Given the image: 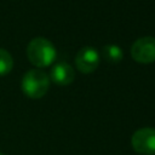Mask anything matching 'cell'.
Returning <instances> with one entry per match:
<instances>
[{"label":"cell","mask_w":155,"mask_h":155,"mask_svg":"<svg viewBox=\"0 0 155 155\" xmlns=\"http://www.w3.org/2000/svg\"><path fill=\"white\" fill-rule=\"evenodd\" d=\"M27 57L33 65L46 68L56 61L57 51L50 40L45 38H34L27 46Z\"/></svg>","instance_id":"obj_1"},{"label":"cell","mask_w":155,"mask_h":155,"mask_svg":"<svg viewBox=\"0 0 155 155\" xmlns=\"http://www.w3.org/2000/svg\"><path fill=\"white\" fill-rule=\"evenodd\" d=\"M21 88L27 97L39 99L47 93L50 88V78L40 69H30L23 75Z\"/></svg>","instance_id":"obj_2"},{"label":"cell","mask_w":155,"mask_h":155,"mask_svg":"<svg viewBox=\"0 0 155 155\" xmlns=\"http://www.w3.org/2000/svg\"><path fill=\"white\" fill-rule=\"evenodd\" d=\"M133 150L142 155H155V128L143 127L137 130L131 138Z\"/></svg>","instance_id":"obj_3"},{"label":"cell","mask_w":155,"mask_h":155,"mask_svg":"<svg viewBox=\"0 0 155 155\" xmlns=\"http://www.w3.org/2000/svg\"><path fill=\"white\" fill-rule=\"evenodd\" d=\"M132 58L140 64H150L155 62V38L143 36L137 39L131 47Z\"/></svg>","instance_id":"obj_4"},{"label":"cell","mask_w":155,"mask_h":155,"mask_svg":"<svg viewBox=\"0 0 155 155\" xmlns=\"http://www.w3.org/2000/svg\"><path fill=\"white\" fill-rule=\"evenodd\" d=\"M99 53L92 46L82 47L75 56V67L81 74H91L99 65Z\"/></svg>","instance_id":"obj_5"},{"label":"cell","mask_w":155,"mask_h":155,"mask_svg":"<svg viewBox=\"0 0 155 155\" xmlns=\"http://www.w3.org/2000/svg\"><path fill=\"white\" fill-rule=\"evenodd\" d=\"M48 78L50 81L58 86H68L75 79V70L70 64L65 62H58L52 67Z\"/></svg>","instance_id":"obj_6"},{"label":"cell","mask_w":155,"mask_h":155,"mask_svg":"<svg viewBox=\"0 0 155 155\" xmlns=\"http://www.w3.org/2000/svg\"><path fill=\"white\" fill-rule=\"evenodd\" d=\"M103 58L109 64H119L124 58V51L119 45H107L103 47Z\"/></svg>","instance_id":"obj_7"},{"label":"cell","mask_w":155,"mask_h":155,"mask_svg":"<svg viewBox=\"0 0 155 155\" xmlns=\"http://www.w3.org/2000/svg\"><path fill=\"white\" fill-rule=\"evenodd\" d=\"M13 68V58L11 53L5 50L0 48V76L7 75Z\"/></svg>","instance_id":"obj_8"},{"label":"cell","mask_w":155,"mask_h":155,"mask_svg":"<svg viewBox=\"0 0 155 155\" xmlns=\"http://www.w3.org/2000/svg\"><path fill=\"white\" fill-rule=\"evenodd\" d=\"M0 155H4V154H2V153H0Z\"/></svg>","instance_id":"obj_9"}]
</instances>
